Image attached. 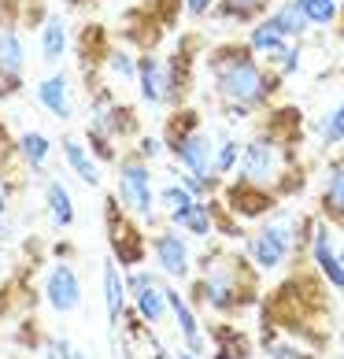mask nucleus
I'll return each mask as SVG.
<instances>
[{"label":"nucleus","mask_w":344,"mask_h":359,"mask_svg":"<svg viewBox=\"0 0 344 359\" xmlns=\"http://www.w3.org/2000/svg\"><path fill=\"white\" fill-rule=\"evenodd\" d=\"M200 274L193 278L189 285V304L196 311L200 308H211L222 318H237L245 308H252L259 300V271L252 267V259L241 256L233 248H222V245H211L207 252H200L196 259Z\"/></svg>","instance_id":"f257e3e1"},{"label":"nucleus","mask_w":344,"mask_h":359,"mask_svg":"<svg viewBox=\"0 0 344 359\" xmlns=\"http://www.w3.org/2000/svg\"><path fill=\"white\" fill-rule=\"evenodd\" d=\"M207 74L215 86V97L222 104H245V108L259 111L270 100L274 86L282 82L259 63V56L248 45H219L207 52Z\"/></svg>","instance_id":"f03ea898"},{"label":"nucleus","mask_w":344,"mask_h":359,"mask_svg":"<svg viewBox=\"0 0 344 359\" xmlns=\"http://www.w3.org/2000/svg\"><path fill=\"white\" fill-rule=\"evenodd\" d=\"M115 196L130 215H134L141 226H152L163 219V211L156 208V185H152V163L141 159L134 149L118 156L115 163Z\"/></svg>","instance_id":"7ed1b4c3"},{"label":"nucleus","mask_w":344,"mask_h":359,"mask_svg":"<svg viewBox=\"0 0 344 359\" xmlns=\"http://www.w3.org/2000/svg\"><path fill=\"white\" fill-rule=\"evenodd\" d=\"M104 226H108V245H111V259L123 271H134L149 256V237H144V226L130 215V211L118 204V196L108 193L104 196Z\"/></svg>","instance_id":"20e7f679"},{"label":"nucleus","mask_w":344,"mask_h":359,"mask_svg":"<svg viewBox=\"0 0 344 359\" xmlns=\"http://www.w3.org/2000/svg\"><path fill=\"white\" fill-rule=\"evenodd\" d=\"M293 156H296V149H282L274 137L256 134L252 141H245V149H241L237 178H245L252 185H263V189H274L277 178L289 170V163H293Z\"/></svg>","instance_id":"39448f33"},{"label":"nucleus","mask_w":344,"mask_h":359,"mask_svg":"<svg viewBox=\"0 0 344 359\" xmlns=\"http://www.w3.org/2000/svg\"><path fill=\"white\" fill-rule=\"evenodd\" d=\"M149 256L156 259V271H160L167 282H189L193 278V248H189V237L174 226H163V230H152L149 233Z\"/></svg>","instance_id":"423d86ee"},{"label":"nucleus","mask_w":344,"mask_h":359,"mask_svg":"<svg viewBox=\"0 0 344 359\" xmlns=\"http://www.w3.org/2000/svg\"><path fill=\"white\" fill-rule=\"evenodd\" d=\"M163 274L160 271H144L134 267L126 271V292H130V308H134L144 326H163L167 323V292H163Z\"/></svg>","instance_id":"0eeeda50"},{"label":"nucleus","mask_w":344,"mask_h":359,"mask_svg":"<svg viewBox=\"0 0 344 359\" xmlns=\"http://www.w3.org/2000/svg\"><path fill=\"white\" fill-rule=\"evenodd\" d=\"M167 156L174 159L178 170H189V175H196V178H219L215 175V137H211L204 126H196L185 137L170 141Z\"/></svg>","instance_id":"6e6552de"},{"label":"nucleus","mask_w":344,"mask_h":359,"mask_svg":"<svg viewBox=\"0 0 344 359\" xmlns=\"http://www.w3.org/2000/svg\"><path fill=\"white\" fill-rule=\"evenodd\" d=\"M41 297H45L52 315H71V311L82 308V278H78L71 259H56L48 267L45 285H41Z\"/></svg>","instance_id":"1a4fd4ad"},{"label":"nucleus","mask_w":344,"mask_h":359,"mask_svg":"<svg viewBox=\"0 0 344 359\" xmlns=\"http://www.w3.org/2000/svg\"><path fill=\"white\" fill-rule=\"evenodd\" d=\"M308 256H311V267L315 274L329 282L337 292H344V267H340V256H337V241H333V230L322 215H315L311 226V237H308Z\"/></svg>","instance_id":"9d476101"},{"label":"nucleus","mask_w":344,"mask_h":359,"mask_svg":"<svg viewBox=\"0 0 344 359\" xmlns=\"http://www.w3.org/2000/svg\"><path fill=\"white\" fill-rule=\"evenodd\" d=\"M222 204H226L241 222H256L263 215H270L282 201L274 196V189H263V185H252V182L237 178L233 185H222Z\"/></svg>","instance_id":"9b49d317"},{"label":"nucleus","mask_w":344,"mask_h":359,"mask_svg":"<svg viewBox=\"0 0 344 359\" xmlns=\"http://www.w3.org/2000/svg\"><path fill=\"white\" fill-rule=\"evenodd\" d=\"M163 292H167V315L174 318V326H178L181 348H189L193 355H204V348H207V334L200 330V311L193 308L189 297H185L181 289H174V282H167Z\"/></svg>","instance_id":"f8f14e48"},{"label":"nucleus","mask_w":344,"mask_h":359,"mask_svg":"<svg viewBox=\"0 0 344 359\" xmlns=\"http://www.w3.org/2000/svg\"><path fill=\"white\" fill-rule=\"evenodd\" d=\"M26 74V45L15 26H0V100L15 97Z\"/></svg>","instance_id":"ddd939ff"},{"label":"nucleus","mask_w":344,"mask_h":359,"mask_svg":"<svg viewBox=\"0 0 344 359\" xmlns=\"http://www.w3.org/2000/svg\"><path fill=\"white\" fill-rule=\"evenodd\" d=\"M100 289H104V315H108V330H111V341H115V337H118V330H123L126 308H130L126 271L118 267L115 259H104V271H100Z\"/></svg>","instance_id":"4468645a"},{"label":"nucleus","mask_w":344,"mask_h":359,"mask_svg":"<svg viewBox=\"0 0 344 359\" xmlns=\"http://www.w3.org/2000/svg\"><path fill=\"white\" fill-rule=\"evenodd\" d=\"M137 100L144 108H167V63L156 52H137Z\"/></svg>","instance_id":"2eb2a0df"},{"label":"nucleus","mask_w":344,"mask_h":359,"mask_svg":"<svg viewBox=\"0 0 344 359\" xmlns=\"http://www.w3.org/2000/svg\"><path fill=\"white\" fill-rule=\"evenodd\" d=\"M34 97H37V104H41L52 118H56V123H71V118H74V89H71V78L63 71L45 74L41 82H37Z\"/></svg>","instance_id":"dca6fc26"},{"label":"nucleus","mask_w":344,"mask_h":359,"mask_svg":"<svg viewBox=\"0 0 344 359\" xmlns=\"http://www.w3.org/2000/svg\"><path fill=\"white\" fill-rule=\"evenodd\" d=\"M60 156H63V163L71 167V175L89 185V189H100V163H97V156L89 152V144L82 137H74V134H63L60 137Z\"/></svg>","instance_id":"f3484780"},{"label":"nucleus","mask_w":344,"mask_h":359,"mask_svg":"<svg viewBox=\"0 0 344 359\" xmlns=\"http://www.w3.org/2000/svg\"><path fill=\"white\" fill-rule=\"evenodd\" d=\"M319 215L329 226H344V159H333L326 167V182L319 193Z\"/></svg>","instance_id":"a211bd4d"},{"label":"nucleus","mask_w":344,"mask_h":359,"mask_svg":"<svg viewBox=\"0 0 344 359\" xmlns=\"http://www.w3.org/2000/svg\"><path fill=\"white\" fill-rule=\"evenodd\" d=\"M245 256L252 259V267H256L259 274H277V271L289 263V252L277 245V241H270L263 230L245 233Z\"/></svg>","instance_id":"6ab92c4d"},{"label":"nucleus","mask_w":344,"mask_h":359,"mask_svg":"<svg viewBox=\"0 0 344 359\" xmlns=\"http://www.w3.org/2000/svg\"><path fill=\"white\" fill-rule=\"evenodd\" d=\"M41 196H45L48 222L56 226V230H71L74 219H78V211H74V196H71L67 185H63V178L48 175V178H45V189H41Z\"/></svg>","instance_id":"aec40b11"},{"label":"nucleus","mask_w":344,"mask_h":359,"mask_svg":"<svg viewBox=\"0 0 344 359\" xmlns=\"http://www.w3.org/2000/svg\"><path fill=\"white\" fill-rule=\"evenodd\" d=\"M189 41H181L174 56H167V108H178L185 100V93H189V82H193V56L189 52Z\"/></svg>","instance_id":"412c9836"},{"label":"nucleus","mask_w":344,"mask_h":359,"mask_svg":"<svg viewBox=\"0 0 344 359\" xmlns=\"http://www.w3.org/2000/svg\"><path fill=\"white\" fill-rule=\"evenodd\" d=\"M37 34H41V60L48 63V67H56V63L67 56V48H71L67 22H63L60 15H45L41 26H37Z\"/></svg>","instance_id":"4be33fe9"},{"label":"nucleus","mask_w":344,"mask_h":359,"mask_svg":"<svg viewBox=\"0 0 344 359\" xmlns=\"http://www.w3.org/2000/svg\"><path fill=\"white\" fill-rule=\"evenodd\" d=\"M52 137L48 134H41V130H26V134H19L15 137V156H19V163L26 167V170H45V163H48V156H52Z\"/></svg>","instance_id":"5701e85b"},{"label":"nucleus","mask_w":344,"mask_h":359,"mask_svg":"<svg viewBox=\"0 0 344 359\" xmlns=\"http://www.w3.org/2000/svg\"><path fill=\"white\" fill-rule=\"evenodd\" d=\"M207 341H215V359H248L252 355L248 337L237 326H230V323H215L211 334H207Z\"/></svg>","instance_id":"b1692460"},{"label":"nucleus","mask_w":344,"mask_h":359,"mask_svg":"<svg viewBox=\"0 0 344 359\" xmlns=\"http://www.w3.org/2000/svg\"><path fill=\"white\" fill-rule=\"evenodd\" d=\"M285 41H289V37L277 30V22H274L270 15H263V19L252 22V30H248V41H245V45L252 48L259 60H267V56H274V52L282 48Z\"/></svg>","instance_id":"393cba45"},{"label":"nucleus","mask_w":344,"mask_h":359,"mask_svg":"<svg viewBox=\"0 0 344 359\" xmlns=\"http://www.w3.org/2000/svg\"><path fill=\"white\" fill-rule=\"evenodd\" d=\"M267 8H270V0H219L211 15L230 19V22H256L267 15Z\"/></svg>","instance_id":"a878e982"},{"label":"nucleus","mask_w":344,"mask_h":359,"mask_svg":"<svg viewBox=\"0 0 344 359\" xmlns=\"http://www.w3.org/2000/svg\"><path fill=\"white\" fill-rule=\"evenodd\" d=\"M241 149H245V141H237L230 130H222V134L215 137V175L219 178H230L237 163H241Z\"/></svg>","instance_id":"bb28decb"},{"label":"nucleus","mask_w":344,"mask_h":359,"mask_svg":"<svg viewBox=\"0 0 344 359\" xmlns=\"http://www.w3.org/2000/svg\"><path fill=\"white\" fill-rule=\"evenodd\" d=\"M270 19L277 22V30H282L289 41H296V37H303V34L311 30V22H308V15L300 11L296 0H285L282 8H274V11H270Z\"/></svg>","instance_id":"cd10ccee"},{"label":"nucleus","mask_w":344,"mask_h":359,"mask_svg":"<svg viewBox=\"0 0 344 359\" xmlns=\"http://www.w3.org/2000/svg\"><path fill=\"white\" fill-rule=\"evenodd\" d=\"M193 201H196V196L185 189V185H178L174 178H170L163 189H156V208L163 211V219H167V215H181V211H189Z\"/></svg>","instance_id":"c85d7f7f"},{"label":"nucleus","mask_w":344,"mask_h":359,"mask_svg":"<svg viewBox=\"0 0 344 359\" xmlns=\"http://www.w3.org/2000/svg\"><path fill=\"white\" fill-rule=\"evenodd\" d=\"M315 134H319L322 149H337V144L344 141V97H340L337 108H329L319 123H315Z\"/></svg>","instance_id":"c756f323"},{"label":"nucleus","mask_w":344,"mask_h":359,"mask_svg":"<svg viewBox=\"0 0 344 359\" xmlns=\"http://www.w3.org/2000/svg\"><path fill=\"white\" fill-rule=\"evenodd\" d=\"M104 67H108V74H115L118 82H137V52H130L126 45H111Z\"/></svg>","instance_id":"7c9ffc66"},{"label":"nucleus","mask_w":344,"mask_h":359,"mask_svg":"<svg viewBox=\"0 0 344 359\" xmlns=\"http://www.w3.org/2000/svg\"><path fill=\"white\" fill-rule=\"evenodd\" d=\"M300 11L308 15L311 26H333L340 19V4L344 0H296Z\"/></svg>","instance_id":"2f4dec72"},{"label":"nucleus","mask_w":344,"mask_h":359,"mask_svg":"<svg viewBox=\"0 0 344 359\" xmlns=\"http://www.w3.org/2000/svg\"><path fill=\"white\" fill-rule=\"evenodd\" d=\"M263 359H315V352H308L293 337H277V341H270L267 348H263Z\"/></svg>","instance_id":"473e14b6"},{"label":"nucleus","mask_w":344,"mask_h":359,"mask_svg":"<svg viewBox=\"0 0 344 359\" xmlns=\"http://www.w3.org/2000/svg\"><path fill=\"white\" fill-rule=\"evenodd\" d=\"M134 152L152 163V159H160V156L167 152V144H163V137H156V134H141V137L134 141Z\"/></svg>","instance_id":"72a5a7b5"},{"label":"nucleus","mask_w":344,"mask_h":359,"mask_svg":"<svg viewBox=\"0 0 344 359\" xmlns=\"http://www.w3.org/2000/svg\"><path fill=\"white\" fill-rule=\"evenodd\" d=\"M215 4H219V0H181V11L189 19H207L211 11H215Z\"/></svg>","instance_id":"f704fd0d"},{"label":"nucleus","mask_w":344,"mask_h":359,"mask_svg":"<svg viewBox=\"0 0 344 359\" xmlns=\"http://www.w3.org/2000/svg\"><path fill=\"white\" fill-rule=\"evenodd\" d=\"M8 208H11V185L0 175V215H8Z\"/></svg>","instance_id":"c9c22d12"},{"label":"nucleus","mask_w":344,"mask_h":359,"mask_svg":"<svg viewBox=\"0 0 344 359\" xmlns=\"http://www.w3.org/2000/svg\"><path fill=\"white\" fill-rule=\"evenodd\" d=\"M170 359H200V355H193L189 348H174V352H170Z\"/></svg>","instance_id":"e433bc0d"},{"label":"nucleus","mask_w":344,"mask_h":359,"mask_svg":"<svg viewBox=\"0 0 344 359\" xmlns=\"http://www.w3.org/2000/svg\"><path fill=\"white\" fill-rule=\"evenodd\" d=\"M4 241H8V226H4V215H0V248H4Z\"/></svg>","instance_id":"4c0bfd02"},{"label":"nucleus","mask_w":344,"mask_h":359,"mask_svg":"<svg viewBox=\"0 0 344 359\" xmlns=\"http://www.w3.org/2000/svg\"><path fill=\"white\" fill-rule=\"evenodd\" d=\"M74 359H89V355H85V352H82V348H78V352H74Z\"/></svg>","instance_id":"58836bf2"},{"label":"nucleus","mask_w":344,"mask_h":359,"mask_svg":"<svg viewBox=\"0 0 344 359\" xmlns=\"http://www.w3.org/2000/svg\"><path fill=\"white\" fill-rule=\"evenodd\" d=\"M11 359H22V355H11Z\"/></svg>","instance_id":"ea45409f"},{"label":"nucleus","mask_w":344,"mask_h":359,"mask_svg":"<svg viewBox=\"0 0 344 359\" xmlns=\"http://www.w3.org/2000/svg\"><path fill=\"white\" fill-rule=\"evenodd\" d=\"M37 359H45V355H37Z\"/></svg>","instance_id":"a19ab883"}]
</instances>
